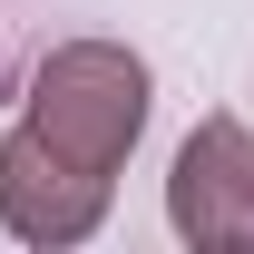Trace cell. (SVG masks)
Segmentation results:
<instances>
[{"mask_svg":"<svg viewBox=\"0 0 254 254\" xmlns=\"http://www.w3.org/2000/svg\"><path fill=\"white\" fill-rule=\"evenodd\" d=\"M166 215L205 254H254V127L245 118H205L186 147H176Z\"/></svg>","mask_w":254,"mask_h":254,"instance_id":"2","label":"cell"},{"mask_svg":"<svg viewBox=\"0 0 254 254\" xmlns=\"http://www.w3.org/2000/svg\"><path fill=\"white\" fill-rule=\"evenodd\" d=\"M68 166H88V176H118L127 147H137V127H147V59L118 49V39H68L49 59L30 68V118Z\"/></svg>","mask_w":254,"mask_h":254,"instance_id":"1","label":"cell"},{"mask_svg":"<svg viewBox=\"0 0 254 254\" xmlns=\"http://www.w3.org/2000/svg\"><path fill=\"white\" fill-rule=\"evenodd\" d=\"M98 215H108V176L88 166H68L39 127H10L0 137V225L20 235V245H88Z\"/></svg>","mask_w":254,"mask_h":254,"instance_id":"3","label":"cell"}]
</instances>
